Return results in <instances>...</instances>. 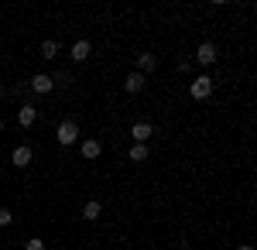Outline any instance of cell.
Listing matches in <instances>:
<instances>
[{
	"label": "cell",
	"mask_w": 257,
	"mask_h": 250,
	"mask_svg": "<svg viewBox=\"0 0 257 250\" xmlns=\"http://www.w3.org/2000/svg\"><path fill=\"white\" fill-rule=\"evenodd\" d=\"M89 55H93V45H89L86 38H79L76 45H72V62H86Z\"/></svg>",
	"instance_id": "obj_8"
},
{
	"label": "cell",
	"mask_w": 257,
	"mask_h": 250,
	"mask_svg": "<svg viewBox=\"0 0 257 250\" xmlns=\"http://www.w3.org/2000/svg\"><path fill=\"white\" fill-rule=\"evenodd\" d=\"M52 82H55V86H62V89H65V86H72V76H69V72H59V76L52 79Z\"/></svg>",
	"instance_id": "obj_15"
},
{
	"label": "cell",
	"mask_w": 257,
	"mask_h": 250,
	"mask_svg": "<svg viewBox=\"0 0 257 250\" xmlns=\"http://www.w3.org/2000/svg\"><path fill=\"white\" fill-rule=\"evenodd\" d=\"M127 154H131V161H138V165H141V161H148V154H151V151H148V144H134Z\"/></svg>",
	"instance_id": "obj_13"
},
{
	"label": "cell",
	"mask_w": 257,
	"mask_h": 250,
	"mask_svg": "<svg viewBox=\"0 0 257 250\" xmlns=\"http://www.w3.org/2000/svg\"><path fill=\"white\" fill-rule=\"evenodd\" d=\"M41 55L55 58V55H59V41H45V45H41Z\"/></svg>",
	"instance_id": "obj_14"
},
{
	"label": "cell",
	"mask_w": 257,
	"mask_h": 250,
	"mask_svg": "<svg viewBox=\"0 0 257 250\" xmlns=\"http://www.w3.org/2000/svg\"><path fill=\"white\" fill-rule=\"evenodd\" d=\"M31 89L45 96V93H52V89H55V82H52V76H45V72H38V76L31 79Z\"/></svg>",
	"instance_id": "obj_6"
},
{
	"label": "cell",
	"mask_w": 257,
	"mask_h": 250,
	"mask_svg": "<svg viewBox=\"0 0 257 250\" xmlns=\"http://www.w3.org/2000/svg\"><path fill=\"white\" fill-rule=\"evenodd\" d=\"M82 158H89V161H96V158H99V141H96V137L82 141Z\"/></svg>",
	"instance_id": "obj_11"
},
{
	"label": "cell",
	"mask_w": 257,
	"mask_h": 250,
	"mask_svg": "<svg viewBox=\"0 0 257 250\" xmlns=\"http://www.w3.org/2000/svg\"><path fill=\"white\" fill-rule=\"evenodd\" d=\"M24 250H45V240L35 236V240H28V243H24Z\"/></svg>",
	"instance_id": "obj_17"
},
{
	"label": "cell",
	"mask_w": 257,
	"mask_h": 250,
	"mask_svg": "<svg viewBox=\"0 0 257 250\" xmlns=\"http://www.w3.org/2000/svg\"><path fill=\"white\" fill-rule=\"evenodd\" d=\"M31 158H35V151H31L28 144H18V148L11 151V161H14V168H24V165H31Z\"/></svg>",
	"instance_id": "obj_4"
},
{
	"label": "cell",
	"mask_w": 257,
	"mask_h": 250,
	"mask_svg": "<svg viewBox=\"0 0 257 250\" xmlns=\"http://www.w3.org/2000/svg\"><path fill=\"white\" fill-rule=\"evenodd\" d=\"M196 62L199 65H213V62H216V45H213V41H202L199 52H196Z\"/></svg>",
	"instance_id": "obj_5"
},
{
	"label": "cell",
	"mask_w": 257,
	"mask_h": 250,
	"mask_svg": "<svg viewBox=\"0 0 257 250\" xmlns=\"http://www.w3.org/2000/svg\"><path fill=\"white\" fill-rule=\"evenodd\" d=\"M0 131H4V120H0Z\"/></svg>",
	"instance_id": "obj_19"
},
{
	"label": "cell",
	"mask_w": 257,
	"mask_h": 250,
	"mask_svg": "<svg viewBox=\"0 0 257 250\" xmlns=\"http://www.w3.org/2000/svg\"><path fill=\"white\" fill-rule=\"evenodd\" d=\"M35 120H38V110H35V106H21L18 110V123L21 127H31Z\"/></svg>",
	"instance_id": "obj_10"
},
{
	"label": "cell",
	"mask_w": 257,
	"mask_h": 250,
	"mask_svg": "<svg viewBox=\"0 0 257 250\" xmlns=\"http://www.w3.org/2000/svg\"><path fill=\"white\" fill-rule=\"evenodd\" d=\"M131 134H134V141H138V144H148V141L155 137V127H151L148 120H138V123L131 127Z\"/></svg>",
	"instance_id": "obj_3"
},
{
	"label": "cell",
	"mask_w": 257,
	"mask_h": 250,
	"mask_svg": "<svg viewBox=\"0 0 257 250\" xmlns=\"http://www.w3.org/2000/svg\"><path fill=\"white\" fill-rule=\"evenodd\" d=\"M99 212H103V206H99V199H89V202L82 206V216H86V219H99Z\"/></svg>",
	"instance_id": "obj_12"
},
{
	"label": "cell",
	"mask_w": 257,
	"mask_h": 250,
	"mask_svg": "<svg viewBox=\"0 0 257 250\" xmlns=\"http://www.w3.org/2000/svg\"><path fill=\"white\" fill-rule=\"evenodd\" d=\"M123 89H127L131 96H138L141 89H144V76H141V72H127V79H123Z\"/></svg>",
	"instance_id": "obj_7"
},
{
	"label": "cell",
	"mask_w": 257,
	"mask_h": 250,
	"mask_svg": "<svg viewBox=\"0 0 257 250\" xmlns=\"http://www.w3.org/2000/svg\"><path fill=\"white\" fill-rule=\"evenodd\" d=\"M189 96H192V99H209V96H213V79H209V76H199L196 82L189 86Z\"/></svg>",
	"instance_id": "obj_2"
},
{
	"label": "cell",
	"mask_w": 257,
	"mask_h": 250,
	"mask_svg": "<svg viewBox=\"0 0 257 250\" xmlns=\"http://www.w3.org/2000/svg\"><path fill=\"white\" fill-rule=\"evenodd\" d=\"M138 69H141V76H144V72H155V69H158V58L151 55V52H141L138 55Z\"/></svg>",
	"instance_id": "obj_9"
},
{
	"label": "cell",
	"mask_w": 257,
	"mask_h": 250,
	"mask_svg": "<svg viewBox=\"0 0 257 250\" xmlns=\"http://www.w3.org/2000/svg\"><path fill=\"white\" fill-rule=\"evenodd\" d=\"M76 137H79V123H76V120H62L59 131H55V141H59L62 148H69Z\"/></svg>",
	"instance_id": "obj_1"
},
{
	"label": "cell",
	"mask_w": 257,
	"mask_h": 250,
	"mask_svg": "<svg viewBox=\"0 0 257 250\" xmlns=\"http://www.w3.org/2000/svg\"><path fill=\"white\" fill-rule=\"evenodd\" d=\"M237 250H254V247H237Z\"/></svg>",
	"instance_id": "obj_18"
},
{
	"label": "cell",
	"mask_w": 257,
	"mask_h": 250,
	"mask_svg": "<svg viewBox=\"0 0 257 250\" xmlns=\"http://www.w3.org/2000/svg\"><path fill=\"white\" fill-rule=\"evenodd\" d=\"M14 223V212L11 209H0V226H11Z\"/></svg>",
	"instance_id": "obj_16"
}]
</instances>
